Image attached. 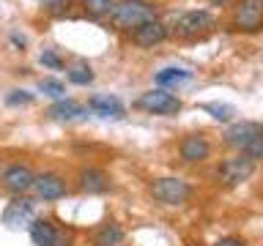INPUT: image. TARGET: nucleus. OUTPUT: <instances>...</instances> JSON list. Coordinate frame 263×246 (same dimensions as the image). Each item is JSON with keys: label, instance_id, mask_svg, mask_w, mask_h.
Segmentation results:
<instances>
[{"label": "nucleus", "instance_id": "1", "mask_svg": "<svg viewBox=\"0 0 263 246\" xmlns=\"http://www.w3.org/2000/svg\"><path fill=\"white\" fill-rule=\"evenodd\" d=\"M151 19H156V6L151 0H118L110 14V28L118 33H132Z\"/></svg>", "mask_w": 263, "mask_h": 246}, {"label": "nucleus", "instance_id": "2", "mask_svg": "<svg viewBox=\"0 0 263 246\" xmlns=\"http://www.w3.org/2000/svg\"><path fill=\"white\" fill-rule=\"evenodd\" d=\"M148 192L156 202L162 205H184L189 200V194H192V189L184 178L178 175H167V178H156L151 186H148Z\"/></svg>", "mask_w": 263, "mask_h": 246}, {"label": "nucleus", "instance_id": "3", "mask_svg": "<svg viewBox=\"0 0 263 246\" xmlns=\"http://www.w3.org/2000/svg\"><path fill=\"white\" fill-rule=\"evenodd\" d=\"M211 28H214V14L205 11V8H192V11H184L181 16H176L173 33L178 38H197L203 33H209Z\"/></svg>", "mask_w": 263, "mask_h": 246}, {"label": "nucleus", "instance_id": "4", "mask_svg": "<svg viewBox=\"0 0 263 246\" xmlns=\"http://www.w3.org/2000/svg\"><path fill=\"white\" fill-rule=\"evenodd\" d=\"M135 107L143 112H151V115H176V112H181V98L167 93L164 88H154V90L140 93Z\"/></svg>", "mask_w": 263, "mask_h": 246}, {"label": "nucleus", "instance_id": "5", "mask_svg": "<svg viewBox=\"0 0 263 246\" xmlns=\"http://www.w3.org/2000/svg\"><path fill=\"white\" fill-rule=\"evenodd\" d=\"M230 25L241 33H255L263 28V0H236Z\"/></svg>", "mask_w": 263, "mask_h": 246}, {"label": "nucleus", "instance_id": "6", "mask_svg": "<svg viewBox=\"0 0 263 246\" xmlns=\"http://www.w3.org/2000/svg\"><path fill=\"white\" fill-rule=\"evenodd\" d=\"M252 172H255V161L250 156L238 153V156H230V159H225L219 164L217 178H219V183H225V186H238V183H244Z\"/></svg>", "mask_w": 263, "mask_h": 246}, {"label": "nucleus", "instance_id": "7", "mask_svg": "<svg viewBox=\"0 0 263 246\" xmlns=\"http://www.w3.org/2000/svg\"><path fill=\"white\" fill-rule=\"evenodd\" d=\"M30 238L36 246H71V233L55 227L49 219H33L30 221Z\"/></svg>", "mask_w": 263, "mask_h": 246}, {"label": "nucleus", "instance_id": "8", "mask_svg": "<svg viewBox=\"0 0 263 246\" xmlns=\"http://www.w3.org/2000/svg\"><path fill=\"white\" fill-rule=\"evenodd\" d=\"M33 172L25 167V164H8V167L3 170V175H0V180H3V189L6 192H11L16 197H22L25 192H30L33 189Z\"/></svg>", "mask_w": 263, "mask_h": 246}, {"label": "nucleus", "instance_id": "9", "mask_svg": "<svg viewBox=\"0 0 263 246\" xmlns=\"http://www.w3.org/2000/svg\"><path fill=\"white\" fill-rule=\"evenodd\" d=\"M33 192H36L39 200L44 202H52V200H61L66 197V180L61 175H55V172H41V175L33 178Z\"/></svg>", "mask_w": 263, "mask_h": 246}, {"label": "nucleus", "instance_id": "10", "mask_svg": "<svg viewBox=\"0 0 263 246\" xmlns=\"http://www.w3.org/2000/svg\"><path fill=\"white\" fill-rule=\"evenodd\" d=\"M33 216H36V208H33V202L28 200V197H16L14 202H8V208L3 211V216H0V221H3L6 227H25L30 224Z\"/></svg>", "mask_w": 263, "mask_h": 246}, {"label": "nucleus", "instance_id": "11", "mask_svg": "<svg viewBox=\"0 0 263 246\" xmlns=\"http://www.w3.org/2000/svg\"><path fill=\"white\" fill-rule=\"evenodd\" d=\"M209 153H211V142L203 134H189V137L181 139V145H178V156L186 164H200V161L209 159Z\"/></svg>", "mask_w": 263, "mask_h": 246}, {"label": "nucleus", "instance_id": "12", "mask_svg": "<svg viewBox=\"0 0 263 246\" xmlns=\"http://www.w3.org/2000/svg\"><path fill=\"white\" fill-rule=\"evenodd\" d=\"M129 36H132V41H135L137 47H143V49H151V47L162 44V41L167 38V25H164V22H159V19H151V22L140 25L137 30H132Z\"/></svg>", "mask_w": 263, "mask_h": 246}, {"label": "nucleus", "instance_id": "13", "mask_svg": "<svg viewBox=\"0 0 263 246\" xmlns=\"http://www.w3.org/2000/svg\"><path fill=\"white\" fill-rule=\"evenodd\" d=\"M77 189L82 194H104L107 189H110V178H107V172L99 170V167H85V170H80V175H77Z\"/></svg>", "mask_w": 263, "mask_h": 246}, {"label": "nucleus", "instance_id": "14", "mask_svg": "<svg viewBox=\"0 0 263 246\" xmlns=\"http://www.w3.org/2000/svg\"><path fill=\"white\" fill-rule=\"evenodd\" d=\"M263 131V126L260 123H252V120H241V123H233V126H230L228 131H225V142L228 145H233V148H244L252 142L255 137H258Z\"/></svg>", "mask_w": 263, "mask_h": 246}, {"label": "nucleus", "instance_id": "15", "mask_svg": "<svg viewBox=\"0 0 263 246\" xmlns=\"http://www.w3.org/2000/svg\"><path fill=\"white\" fill-rule=\"evenodd\" d=\"M88 110H93L96 115L102 118H123L126 115V107L118 96H110V93H96L88 98Z\"/></svg>", "mask_w": 263, "mask_h": 246}, {"label": "nucleus", "instance_id": "16", "mask_svg": "<svg viewBox=\"0 0 263 246\" xmlns=\"http://www.w3.org/2000/svg\"><path fill=\"white\" fill-rule=\"evenodd\" d=\"M85 115V107H82L80 101H74V98H58V101L47 110V118H52V120H63V123H69V120H77Z\"/></svg>", "mask_w": 263, "mask_h": 246}, {"label": "nucleus", "instance_id": "17", "mask_svg": "<svg viewBox=\"0 0 263 246\" xmlns=\"http://www.w3.org/2000/svg\"><path fill=\"white\" fill-rule=\"evenodd\" d=\"M156 85L159 88H167V85H181V82H189L192 79V71L189 69H178V66H167V69L156 71Z\"/></svg>", "mask_w": 263, "mask_h": 246}, {"label": "nucleus", "instance_id": "18", "mask_svg": "<svg viewBox=\"0 0 263 246\" xmlns=\"http://www.w3.org/2000/svg\"><path fill=\"white\" fill-rule=\"evenodd\" d=\"M80 6H82V14L90 16V19H104V16L112 14L115 0H80Z\"/></svg>", "mask_w": 263, "mask_h": 246}, {"label": "nucleus", "instance_id": "19", "mask_svg": "<svg viewBox=\"0 0 263 246\" xmlns=\"http://www.w3.org/2000/svg\"><path fill=\"white\" fill-rule=\"evenodd\" d=\"M123 241V230L118 224H104L96 233V246H115Z\"/></svg>", "mask_w": 263, "mask_h": 246}, {"label": "nucleus", "instance_id": "20", "mask_svg": "<svg viewBox=\"0 0 263 246\" xmlns=\"http://www.w3.org/2000/svg\"><path fill=\"white\" fill-rule=\"evenodd\" d=\"M203 110L209 112L214 120H219V123L233 120V115H236V107H230V104H219V101H209V104H203Z\"/></svg>", "mask_w": 263, "mask_h": 246}, {"label": "nucleus", "instance_id": "21", "mask_svg": "<svg viewBox=\"0 0 263 246\" xmlns=\"http://www.w3.org/2000/svg\"><path fill=\"white\" fill-rule=\"evenodd\" d=\"M66 77H69L71 85H90L93 82V69L90 66H74V69L66 71Z\"/></svg>", "mask_w": 263, "mask_h": 246}, {"label": "nucleus", "instance_id": "22", "mask_svg": "<svg viewBox=\"0 0 263 246\" xmlns=\"http://www.w3.org/2000/svg\"><path fill=\"white\" fill-rule=\"evenodd\" d=\"M41 8H44V14L49 16H63L69 14V8L74 6V0H39Z\"/></svg>", "mask_w": 263, "mask_h": 246}, {"label": "nucleus", "instance_id": "23", "mask_svg": "<svg viewBox=\"0 0 263 246\" xmlns=\"http://www.w3.org/2000/svg\"><path fill=\"white\" fill-rule=\"evenodd\" d=\"M39 90H41V93H47V96H52V98H63L66 96V85H63L61 79H52V77L41 79L39 82Z\"/></svg>", "mask_w": 263, "mask_h": 246}, {"label": "nucleus", "instance_id": "24", "mask_svg": "<svg viewBox=\"0 0 263 246\" xmlns=\"http://www.w3.org/2000/svg\"><path fill=\"white\" fill-rule=\"evenodd\" d=\"M6 104H8V107H20V104H33V93H28V90H11V93L6 96Z\"/></svg>", "mask_w": 263, "mask_h": 246}, {"label": "nucleus", "instance_id": "25", "mask_svg": "<svg viewBox=\"0 0 263 246\" xmlns=\"http://www.w3.org/2000/svg\"><path fill=\"white\" fill-rule=\"evenodd\" d=\"M39 63L47 66V69H63V57L55 55L52 49H44V52L39 55Z\"/></svg>", "mask_w": 263, "mask_h": 246}, {"label": "nucleus", "instance_id": "26", "mask_svg": "<svg viewBox=\"0 0 263 246\" xmlns=\"http://www.w3.org/2000/svg\"><path fill=\"white\" fill-rule=\"evenodd\" d=\"M244 156H250L252 161H258V159H263V131H260V134H258V137L252 139L250 145L244 148Z\"/></svg>", "mask_w": 263, "mask_h": 246}, {"label": "nucleus", "instance_id": "27", "mask_svg": "<svg viewBox=\"0 0 263 246\" xmlns=\"http://www.w3.org/2000/svg\"><path fill=\"white\" fill-rule=\"evenodd\" d=\"M217 246H247L241 238H236V235H228V238H219Z\"/></svg>", "mask_w": 263, "mask_h": 246}, {"label": "nucleus", "instance_id": "28", "mask_svg": "<svg viewBox=\"0 0 263 246\" xmlns=\"http://www.w3.org/2000/svg\"><path fill=\"white\" fill-rule=\"evenodd\" d=\"M11 41H14V47H25V44H28V41H25V36H20V33H11Z\"/></svg>", "mask_w": 263, "mask_h": 246}, {"label": "nucleus", "instance_id": "29", "mask_svg": "<svg viewBox=\"0 0 263 246\" xmlns=\"http://www.w3.org/2000/svg\"><path fill=\"white\" fill-rule=\"evenodd\" d=\"M209 3H214V6H222V3H228V0H209Z\"/></svg>", "mask_w": 263, "mask_h": 246}]
</instances>
